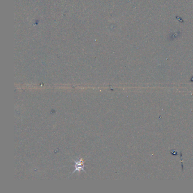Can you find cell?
<instances>
[{
	"label": "cell",
	"instance_id": "cell-1",
	"mask_svg": "<svg viewBox=\"0 0 193 193\" xmlns=\"http://www.w3.org/2000/svg\"><path fill=\"white\" fill-rule=\"evenodd\" d=\"M74 162L75 163V170L72 172V173H74L75 172H77V171L78 172H80L82 170H83L85 172L84 169V160L82 159V158H80L79 160H74Z\"/></svg>",
	"mask_w": 193,
	"mask_h": 193
}]
</instances>
